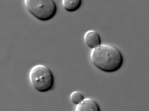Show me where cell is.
Instances as JSON below:
<instances>
[{
    "instance_id": "1",
    "label": "cell",
    "mask_w": 149,
    "mask_h": 111,
    "mask_svg": "<svg viewBox=\"0 0 149 111\" xmlns=\"http://www.w3.org/2000/svg\"><path fill=\"white\" fill-rule=\"evenodd\" d=\"M90 59L98 69L108 73L118 70L123 63L120 51L109 44H101L93 49L90 53Z\"/></svg>"
},
{
    "instance_id": "2",
    "label": "cell",
    "mask_w": 149,
    "mask_h": 111,
    "mask_svg": "<svg viewBox=\"0 0 149 111\" xmlns=\"http://www.w3.org/2000/svg\"><path fill=\"white\" fill-rule=\"evenodd\" d=\"M29 79L32 86L41 93L50 91L54 85L53 72L44 65L38 64L33 67L29 71Z\"/></svg>"
},
{
    "instance_id": "3",
    "label": "cell",
    "mask_w": 149,
    "mask_h": 111,
    "mask_svg": "<svg viewBox=\"0 0 149 111\" xmlns=\"http://www.w3.org/2000/svg\"><path fill=\"white\" fill-rule=\"evenodd\" d=\"M24 4L33 16L43 21L51 20L57 13V5L53 0H25Z\"/></svg>"
},
{
    "instance_id": "4",
    "label": "cell",
    "mask_w": 149,
    "mask_h": 111,
    "mask_svg": "<svg viewBox=\"0 0 149 111\" xmlns=\"http://www.w3.org/2000/svg\"><path fill=\"white\" fill-rule=\"evenodd\" d=\"M84 40L88 47L92 49L101 44L100 35L94 30H88L86 32L84 35Z\"/></svg>"
},
{
    "instance_id": "5",
    "label": "cell",
    "mask_w": 149,
    "mask_h": 111,
    "mask_svg": "<svg viewBox=\"0 0 149 111\" xmlns=\"http://www.w3.org/2000/svg\"><path fill=\"white\" fill-rule=\"evenodd\" d=\"M76 111H100L98 104L95 100L91 98H84L80 102L75 108Z\"/></svg>"
},
{
    "instance_id": "6",
    "label": "cell",
    "mask_w": 149,
    "mask_h": 111,
    "mask_svg": "<svg viewBox=\"0 0 149 111\" xmlns=\"http://www.w3.org/2000/svg\"><path fill=\"white\" fill-rule=\"evenodd\" d=\"M62 4L64 9L70 12H73L79 9L82 4L81 0H62Z\"/></svg>"
},
{
    "instance_id": "7",
    "label": "cell",
    "mask_w": 149,
    "mask_h": 111,
    "mask_svg": "<svg viewBox=\"0 0 149 111\" xmlns=\"http://www.w3.org/2000/svg\"><path fill=\"white\" fill-rule=\"evenodd\" d=\"M70 99L72 102L75 105H78L84 99V96L78 91H73L70 96Z\"/></svg>"
}]
</instances>
